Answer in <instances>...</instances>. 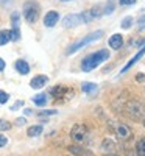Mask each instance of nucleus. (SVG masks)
<instances>
[{
    "instance_id": "obj_1",
    "label": "nucleus",
    "mask_w": 145,
    "mask_h": 156,
    "mask_svg": "<svg viewBox=\"0 0 145 156\" xmlns=\"http://www.w3.org/2000/svg\"><path fill=\"white\" fill-rule=\"evenodd\" d=\"M108 59H109V51L108 50H98V51H95V53L87 55L83 59L81 69H83V72H90V70L97 69L101 62L108 61Z\"/></svg>"
},
{
    "instance_id": "obj_2",
    "label": "nucleus",
    "mask_w": 145,
    "mask_h": 156,
    "mask_svg": "<svg viewBox=\"0 0 145 156\" xmlns=\"http://www.w3.org/2000/svg\"><path fill=\"white\" fill-rule=\"evenodd\" d=\"M101 36H103V30H97V31H94V33H90V34H87L86 37H83L81 41H78V42L72 44V45L67 48V51H65V53H67V55H73V53H76V51L80 50V48H83L84 45L98 41Z\"/></svg>"
},
{
    "instance_id": "obj_3",
    "label": "nucleus",
    "mask_w": 145,
    "mask_h": 156,
    "mask_svg": "<svg viewBox=\"0 0 145 156\" xmlns=\"http://www.w3.org/2000/svg\"><path fill=\"white\" fill-rule=\"evenodd\" d=\"M125 112L129 119L133 120H142L143 115H145V105L137 100H133V101H128L126 106H125Z\"/></svg>"
},
{
    "instance_id": "obj_4",
    "label": "nucleus",
    "mask_w": 145,
    "mask_h": 156,
    "mask_svg": "<svg viewBox=\"0 0 145 156\" xmlns=\"http://www.w3.org/2000/svg\"><path fill=\"white\" fill-rule=\"evenodd\" d=\"M70 137H72L75 142H78V144H86V142L89 140V137H90L87 126H86L84 123H76V125H73L72 131H70Z\"/></svg>"
},
{
    "instance_id": "obj_5",
    "label": "nucleus",
    "mask_w": 145,
    "mask_h": 156,
    "mask_svg": "<svg viewBox=\"0 0 145 156\" xmlns=\"http://www.w3.org/2000/svg\"><path fill=\"white\" fill-rule=\"evenodd\" d=\"M23 17L28 23H34L39 19V5L33 0L30 2H25L23 5Z\"/></svg>"
},
{
    "instance_id": "obj_6",
    "label": "nucleus",
    "mask_w": 145,
    "mask_h": 156,
    "mask_svg": "<svg viewBox=\"0 0 145 156\" xmlns=\"http://www.w3.org/2000/svg\"><path fill=\"white\" fill-rule=\"evenodd\" d=\"M80 23H84L81 12H80V14H67V16L62 19L64 28H73V27H78Z\"/></svg>"
},
{
    "instance_id": "obj_7",
    "label": "nucleus",
    "mask_w": 145,
    "mask_h": 156,
    "mask_svg": "<svg viewBox=\"0 0 145 156\" xmlns=\"http://www.w3.org/2000/svg\"><path fill=\"white\" fill-rule=\"evenodd\" d=\"M131 134H133V131H131V128L125 123H118L115 126V136L118 140H128L131 137Z\"/></svg>"
},
{
    "instance_id": "obj_8",
    "label": "nucleus",
    "mask_w": 145,
    "mask_h": 156,
    "mask_svg": "<svg viewBox=\"0 0 145 156\" xmlns=\"http://www.w3.org/2000/svg\"><path fill=\"white\" fill-rule=\"evenodd\" d=\"M50 94L58 100V98H62V97H72V95H73V90L69 89V87H65V86H61V84H59V86H56V87L51 89Z\"/></svg>"
},
{
    "instance_id": "obj_9",
    "label": "nucleus",
    "mask_w": 145,
    "mask_h": 156,
    "mask_svg": "<svg viewBox=\"0 0 145 156\" xmlns=\"http://www.w3.org/2000/svg\"><path fill=\"white\" fill-rule=\"evenodd\" d=\"M58 20H59L58 12L56 11H48L45 14V17H44V25L48 27V28H51V27H55V25L58 23Z\"/></svg>"
},
{
    "instance_id": "obj_10",
    "label": "nucleus",
    "mask_w": 145,
    "mask_h": 156,
    "mask_svg": "<svg viewBox=\"0 0 145 156\" xmlns=\"http://www.w3.org/2000/svg\"><path fill=\"white\" fill-rule=\"evenodd\" d=\"M69 153H72L73 156H94L90 150H87L86 147H78V145H70L69 148Z\"/></svg>"
},
{
    "instance_id": "obj_11",
    "label": "nucleus",
    "mask_w": 145,
    "mask_h": 156,
    "mask_svg": "<svg viewBox=\"0 0 145 156\" xmlns=\"http://www.w3.org/2000/svg\"><path fill=\"white\" fill-rule=\"evenodd\" d=\"M47 81H48V78L45 75H37V76H34L33 80L30 81V86L33 89H41V87H44L47 84Z\"/></svg>"
},
{
    "instance_id": "obj_12",
    "label": "nucleus",
    "mask_w": 145,
    "mask_h": 156,
    "mask_svg": "<svg viewBox=\"0 0 145 156\" xmlns=\"http://www.w3.org/2000/svg\"><path fill=\"white\" fill-rule=\"evenodd\" d=\"M109 47L114 48V50L122 48V47H123V37H122V34H118V33L112 34V36L109 37Z\"/></svg>"
},
{
    "instance_id": "obj_13",
    "label": "nucleus",
    "mask_w": 145,
    "mask_h": 156,
    "mask_svg": "<svg viewBox=\"0 0 145 156\" xmlns=\"http://www.w3.org/2000/svg\"><path fill=\"white\" fill-rule=\"evenodd\" d=\"M143 55H145V47H143V48H140V50L137 51V53H136V55L133 56V59H131V61H128V64H126V66H125V67L122 69V72H120V73H125V72H126L128 69H131V67H133L134 64H136V62H137V61H139V59H140V58L143 56Z\"/></svg>"
},
{
    "instance_id": "obj_14",
    "label": "nucleus",
    "mask_w": 145,
    "mask_h": 156,
    "mask_svg": "<svg viewBox=\"0 0 145 156\" xmlns=\"http://www.w3.org/2000/svg\"><path fill=\"white\" fill-rule=\"evenodd\" d=\"M14 67H16V70H17L19 73H22V75H27V73L30 72L28 62H27V61H23V59H17L16 64H14Z\"/></svg>"
},
{
    "instance_id": "obj_15",
    "label": "nucleus",
    "mask_w": 145,
    "mask_h": 156,
    "mask_svg": "<svg viewBox=\"0 0 145 156\" xmlns=\"http://www.w3.org/2000/svg\"><path fill=\"white\" fill-rule=\"evenodd\" d=\"M89 14H90L92 20H94V19H98V17H101V16L104 14V12H103L101 6H100V5H97V6H94V8H90V9H89Z\"/></svg>"
},
{
    "instance_id": "obj_16",
    "label": "nucleus",
    "mask_w": 145,
    "mask_h": 156,
    "mask_svg": "<svg viewBox=\"0 0 145 156\" xmlns=\"http://www.w3.org/2000/svg\"><path fill=\"white\" fill-rule=\"evenodd\" d=\"M81 89H83V92H86V94H92V92H97V84H94V83H89V81H86V83H83L81 84Z\"/></svg>"
},
{
    "instance_id": "obj_17",
    "label": "nucleus",
    "mask_w": 145,
    "mask_h": 156,
    "mask_svg": "<svg viewBox=\"0 0 145 156\" xmlns=\"http://www.w3.org/2000/svg\"><path fill=\"white\" fill-rule=\"evenodd\" d=\"M11 41V33L9 30H2L0 31V45H5Z\"/></svg>"
},
{
    "instance_id": "obj_18",
    "label": "nucleus",
    "mask_w": 145,
    "mask_h": 156,
    "mask_svg": "<svg viewBox=\"0 0 145 156\" xmlns=\"http://www.w3.org/2000/svg\"><path fill=\"white\" fill-rule=\"evenodd\" d=\"M33 103H34V105H37V106H44L45 103H47V95H45V94H37V95H34V97H33Z\"/></svg>"
},
{
    "instance_id": "obj_19",
    "label": "nucleus",
    "mask_w": 145,
    "mask_h": 156,
    "mask_svg": "<svg viewBox=\"0 0 145 156\" xmlns=\"http://www.w3.org/2000/svg\"><path fill=\"white\" fill-rule=\"evenodd\" d=\"M136 156H145V137L136 144Z\"/></svg>"
},
{
    "instance_id": "obj_20",
    "label": "nucleus",
    "mask_w": 145,
    "mask_h": 156,
    "mask_svg": "<svg viewBox=\"0 0 145 156\" xmlns=\"http://www.w3.org/2000/svg\"><path fill=\"white\" fill-rule=\"evenodd\" d=\"M41 133H42V126H41V125H34V126H30V128H28V131H27V134H28L30 137L39 136Z\"/></svg>"
},
{
    "instance_id": "obj_21",
    "label": "nucleus",
    "mask_w": 145,
    "mask_h": 156,
    "mask_svg": "<svg viewBox=\"0 0 145 156\" xmlns=\"http://www.w3.org/2000/svg\"><path fill=\"white\" fill-rule=\"evenodd\" d=\"M101 148H103V150H108V151H112V150L115 148L114 140H111V139H104V140L101 142Z\"/></svg>"
},
{
    "instance_id": "obj_22",
    "label": "nucleus",
    "mask_w": 145,
    "mask_h": 156,
    "mask_svg": "<svg viewBox=\"0 0 145 156\" xmlns=\"http://www.w3.org/2000/svg\"><path fill=\"white\" fill-rule=\"evenodd\" d=\"M133 22H134V20H133V17H131V16H126V17L122 20V23H120V25H122V28H123V30H128V28H131Z\"/></svg>"
},
{
    "instance_id": "obj_23",
    "label": "nucleus",
    "mask_w": 145,
    "mask_h": 156,
    "mask_svg": "<svg viewBox=\"0 0 145 156\" xmlns=\"http://www.w3.org/2000/svg\"><path fill=\"white\" fill-rule=\"evenodd\" d=\"M9 33H11V41H19L20 39V30L19 28H12V30H9Z\"/></svg>"
},
{
    "instance_id": "obj_24",
    "label": "nucleus",
    "mask_w": 145,
    "mask_h": 156,
    "mask_svg": "<svg viewBox=\"0 0 145 156\" xmlns=\"http://www.w3.org/2000/svg\"><path fill=\"white\" fill-rule=\"evenodd\" d=\"M11 20H12V28H19V12H12Z\"/></svg>"
},
{
    "instance_id": "obj_25",
    "label": "nucleus",
    "mask_w": 145,
    "mask_h": 156,
    "mask_svg": "<svg viewBox=\"0 0 145 156\" xmlns=\"http://www.w3.org/2000/svg\"><path fill=\"white\" fill-rule=\"evenodd\" d=\"M9 128H11V123H9V122L0 119V131H8Z\"/></svg>"
},
{
    "instance_id": "obj_26",
    "label": "nucleus",
    "mask_w": 145,
    "mask_h": 156,
    "mask_svg": "<svg viewBox=\"0 0 145 156\" xmlns=\"http://www.w3.org/2000/svg\"><path fill=\"white\" fill-rule=\"evenodd\" d=\"M9 95L5 92V90H0V105H5V103L8 101Z\"/></svg>"
},
{
    "instance_id": "obj_27",
    "label": "nucleus",
    "mask_w": 145,
    "mask_h": 156,
    "mask_svg": "<svg viewBox=\"0 0 145 156\" xmlns=\"http://www.w3.org/2000/svg\"><path fill=\"white\" fill-rule=\"evenodd\" d=\"M112 11H114V3H112V0H109V3H106V9L103 12L104 14H112Z\"/></svg>"
},
{
    "instance_id": "obj_28",
    "label": "nucleus",
    "mask_w": 145,
    "mask_h": 156,
    "mask_svg": "<svg viewBox=\"0 0 145 156\" xmlns=\"http://www.w3.org/2000/svg\"><path fill=\"white\" fill-rule=\"evenodd\" d=\"M143 28H145V16H140L139 20H137V30L142 31Z\"/></svg>"
},
{
    "instance_id": "obj_29",
    "label": "nucleus",
    "mask_w": 145,
    "mask_h": 156,
    "mask_svg": "<svg viewBox=\"0 0 145 156\" xmlns=\"http://www.w3.org/2000/svg\"><path fill=\"white\" fill-rule=\"evenodd\" d=\"M118 3H120V6H129V5H134L136 0H118Z\"/></svg>"
},
{
    "instance_id": "obj_30",
    "label": "nucleus",
    "mask_w": 145,
    "mask_h": 156,
    "mask_svg": "<svg viewBox=\"0 0 145 156\" xmlns=\"http://www.w3.org/2000/svg\"><path fill=\"white\" fill-rule=\"evenodd\" d=\"M6 142H8V139H6L5 136H2V134H0V148H2V147H5V145H6Z\"/></svg>"
},
{
    "instance_id": "obj_31",
    "label": "nucleus",
    "mask_w": 145,
    "mask_h": 156,
    "mask_svg": "<svg viewBox=\"0 0 145 156\" xmlns=\"http://www.w3.org/2000/svg\"><path fill=\"white\" fill-rule=\"evenodd\" d=\"M136 80H137L139 83H143V81H145V75H143V73H139V75L136 76Z\"/></svg>"
},
{
    "instance_id": "obj_32",
    "label": "nucleus",
    "mask_w": 145,
    "mask_h": 156,
    "mask_svg": "<svg viewBox=\"0 0 145 156\" xmlns=\"http://www.w3.org/2000/svg\"><path fill=\"white\" fill-rule=\"evenodd\" d=\"M5 66H6V64H5V61H3L2 58H0V72H2V70L5 69Z\"/></svg>"
},
{
    "instance_id": "obj_33",
    "label": "nucleus",
    "mask_w": 145,
    "mask_h": 156,
    "mask_svg": "<svg viewBox=\"0 0 145 156\" xmlns=\"http://www.w3.org/2000/svg\"><path fill=\"white\" fill-rule=\"evenodd\" d=\"M19 106H22V101H17V103H16V105H14V106H12L11 109H12V111H16V109H17Z\"/></svg>"
},
{
    "instance_id": "obj_34",
    "label": "nucleus",
    "mask_w": 145,
    "mask_h": 156,
    "mask_svg": "<svg viewBox=\"0 0 145 156\" xmlns=\"http://www.w3.org/2000/svg\"><path fill=\"white\" fill-rule=\"evenodd\" d=\"M16 123H17V125H23V123H25V119H23V117H20V119L16 120Z\"/></svg>"
},
{
    "instance_id": "obj_35",
    "label": "nucleus",
    "mask_w": 145,
    "mask_h": 156,
    "mask_svg": "<svg viewBox=\"0 0 145 156\" xmlns=\"http://www.w3.org/2000/svg\"><path fill=\"white\" fill-rule=\"evenodd\" d=\"M142 122H143V125H145V115H143V119H142Z\"/></svg>"
},
{
    "instance_id": "obj_36",
    "label": "nucleus",
    "mask_w": 145,
    "mask_h": 156,
    "mask_svg": "<svg viewBox=\"0 0 145 156\" xmlns=\"http://www.w3.org/2000/svg\"><path fill=\"white\" fill-rule=\"evenodd\" d=\"M61 2H70V0H61Z\"/></svg>"
},
{
    "instance_id": "obj_37",
    "label": "nucleus",
    "mask_w": 145,
    "mask_h": 156,
    "mask_svg": "<svg viewBox=\"0 0 145 156\" xmlns=\"http://www.w3.org/2000/svg\"><path fill=\"white\" fill-rule=\"evenodd\" d=\"M103 156H114V154H103Z\"/></svg>"
}]
</instances>
